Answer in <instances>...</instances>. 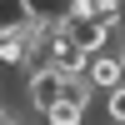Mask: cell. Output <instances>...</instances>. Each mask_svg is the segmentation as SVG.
I'll return each mask as SVG.
<instances>
[{
    "label": "cell",
    "mask_w": 125,
    "mask_h": 125,
    "mask_svg": "<svg viewBox=\"0 0 125 125\" xmlns=\"http://www.w3.org/2000/svg\"><path fill=\"white\" fill-rule=\"evenodd\" d=\"M60 35L75 40L85 55H100V50H110V20H100V15H65L60 20Z\"/></svg>",
    "instance_id": "cell-1"
},
{
    "label": "cell",
    "mask_w": 125,
    "mask_h": 125,
    "mask_svg": "<svg viewBox=\"0 0 125 125\" xmlns=\"http://www.w3.org/2000/svg\"><path fill=\"white\" fill-rule=\"evenodd\" d=\"M65 85H70V80L60 75L55 65H35V70H30V80H25V105L35 110V115H45V110L65 95Z\"/></svg>",
    "instance_id": "cell-2"
},
{
    "label": "cell",
    "mask_w": 125,
    "mask_h": 125,
    "mask_svg": "<svg viewBox=\"0 0 125 125\" xmlns=\"http://www.w3.org/2000/svg\"><path fill=\"white\" fill-rule=\"evenodd\" d=\"M45 65H55L65 80H80V75L90 70V55L75 45V40H65V35H60V25H55V40H50V60H45Z\"/></svg>",
    "instance_id": "cell-3"
},
{
    "label": "cell",
    "mask_w": 125,
    "mask_h": 125,
    "mask_svg": "<svg viewBox=\"0 0 125 125\" xmlns=\"http://www.w3.org/2000/svg\"><path fill=\"white\" fill-rule=\"evenodd\" d=\"M85 80H90L95 90H115V85H125V55H115V50H100V55H90Z\"/></svg>",
    "instance_id": "cell-4"
},
{
    "label": "cell",
    "mask_w": 125,
    "mask_h": 125,
    "mask_svg": "<svg viewBox=\"0 0 125 125\" xmlns=\"http://www.w3.org/2000/svg\"><path fill=\"white\" fill-rule=\"evenodd\" d=\"M0 65H30V35L25 30H0Z\"/></svg>",
    "instance_id": "cell-5"
},
{
    "label": "cell",
    "mask_w": 125,
    "mask_h": 125,
    "mask_svg": "<svg viewBox=\"0 0 125 125\" xmlns=\"http://www.w3.org/2000/svg\"><path fill=\"white\" fill-rule=\"evenodd\" d=\"M30 25H35L30 0H0V30H30Z\"/></svg>",
    "instance_id": "cell-6"
},
{
    "label": "cell",
    "mask_w": 125,
    "mask_h": 125,
    "mask_svg": "<svg viewBox=\"0 0 125 125\" xmlns=\"http://www.w3.org/2000/svg\"><path fill=\"white\" fill-rule=\"evenodd\" d=\"M85 115H90L85 105H75V100H65V95H60L55 105L40 115V120H45V125H85Z\"/></svg>",
    "instance_id": "cell-7"
},
{
    "label": "cell",
    "mask_w": 125,
    "mask_h": 125,
    "mask_svg": "<svg viewBox=\"0 0 125 125\" xmlns=\"http://www.w3.org/2000/svg\"><path fill=\"white\" fill-rule=\"evenodd\" d=\"M0 110H5V90H0Z\"/></svg>",
    "instance_id": "cell-8"
}]
</instances>
